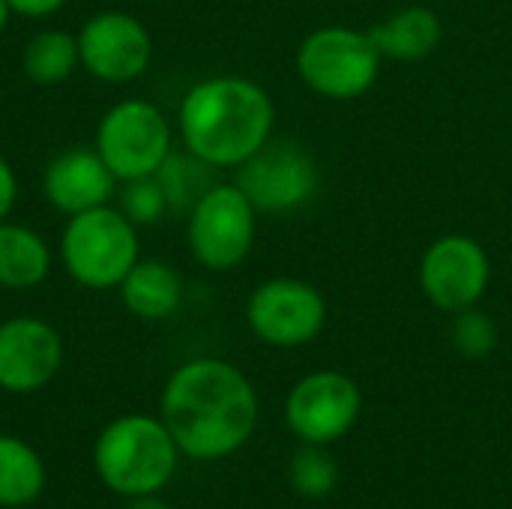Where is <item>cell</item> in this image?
<instances>
[{
	"mask_svg": "<svg viewBox=\"0 0 512 509\" xmlns=\"http://www.w3.org/2000/svg\"><path fill=\"white\" fill-rule=\"evenodd\" d=\"M183 276L159 258H138L120 282L123 306L141 321H165L183 303Z\"/></svg>",
	"mask_w": 512,
	"mask_h": 509,
	"instance_id": "2e32d148",
	"label": "cell"
},
{
	"mask_svg": "<svg viewBox=\"0 0 512 509\" xmlns=\"http://www.w3.org/2000/svg\"><path fill=\"white\" fill-rule=\"evenodd\" d=\"M120 180L111 174L96 147H69L57 153L42 171V192L63 216H78L111 204Z\"/></svg>",
	"mask_w": 512,
	"mask_h": 509,
	"instance_id": "5bb4252c",
	"label": "cell"
},
{
	"mask_svg": "<svg viewBox=\"0 0 512 509\" xmlns=\"http://www.w3.org/2000/svg\"><path fill=\"white\" fill-rule=\"evenodd\" d=\"M273 126V96L258 81L234 72L195 81L177 108L183 150L210 168H240L273 138Z\"/></svg>",
	"mask_w": 512,
	"mask_h": 509,
	"instance_id": "7a4b0ae2",
	"label": "cell"
},
{
	"mask_svg": "<svg viewBox=\"0 0 512 509\" xmlns=\"http://www.w3.org/2000/svg\"><path fill=\"white\" fill-rule=\"evenodd\" d=\"M288 483L300 498L309 501H321L327 495L336 492L339 486V465L336 459L327 453V447L318 444H306L291 456L288 465Z\"/></svg>",
	"mask_w": 512,
	"mask_h": 509,
	"instance_id": "44dd1931",
	"label": "cell"
},
{
	"mask_svg": "<svg viewBox=\"0 0 512 509\" xmlns=\"http://www.w3.org/2000/svg\"><path fill=\"white\" fill-rule=\"evenodd\" d=\"M294 66L312 93L333 102H348L366 96L378 84L384 57L369 30L324 24L300 39Z\"/></svg>",
	"mask_w": 512,
	"mask_h": 509,
	"instance_id": "5b68a950",
	"label": "cell"
},
{
	"mask_svg": "<svg viewBox=\"0 0 512 509\" xmlns=\"http://www.w3.org/2000/svg\"><path fill=\"white\" fill-rule=\"evenodd\" d=\"M258 210L237 183H213L186 219V243L192 258L213 273L237 270L255 246Z\"/></svg>",
	"mask_w": 512,
	"mask_h": 509,
	"instance_id": "8992f818",
	"label": "cell"
},
{
	"mask_svg": "<svg viewBox=\"0 0 512 509\" xmlns=\"http://www.w3.org/2000/svg\"><path fill=\"white\" fill-rule=\"evenodd\" d=\"M126 509H171L162 498L156 495H141V498H129V507Z\"/></svg>",
	"mask_w": 512,
	"mask_h": 509,
	"instance_id": "484cf974",
	"label": "cell"
},
{
	"mask_svg": "<svg viewBox=\"0 0 512 509\" xmlns=\"http://www.w3.org/2000/svg\"><path fill=\"white\" fill-rule=\"evenodd\" d=\"M51 249L27 225L0 222V288L27 291L48 279Z\"/></svg>",
	"mask_w": 512,
	"mask_h": 509,
	"instance_id": "e0dca14e",
	"label": "cell"
},
{
	"mask_svg": "<svg viewBox=\"0 0 512 509\" xmlns=\"http://www.w3.org/2000/svg\"><path fill=\"white\" fill-rule=\"evenodd\" d=\"M210 168L207 162H201L198 156H192L189 150L186 153H171L165 159V165L156 171L165 195H168V207L171 210H186L213 186V177H210Z\"/></svg>",
	"mask_w": 512,
	"mask_h": 509,
	"instance_id": "ffe728a7",
	"label": "cell"
},
{
	"mask_svg": "<svg viewBox=\"0 0 512 509\" xmlns=\"http://www.w3.org/2000/svg\"><path fill=\"white\" fill-rule=\"evenodd\" d=\"M327 297L306 279L276 276L261 282L246 300V324L270 348L312 345L327 327Z\"/></svg>",
	"mask_w": 512,
	"mask_h": 509,
	"instance_id": "9c48e42d",
	"label": "cell"
},
{
	"mask_svg": "<svg viewBox=\"0 0 512 509\" xmlns=\"http://www.w3.org/2000/svg\"><path fill=\"white\" fill-rule=\"evenodd\" d=\"M21 66L33 84L42 87L63 84L75 72V66H81L78 39L66 30H39L27 39Z\"/></svg>",
	"mask_w": 512,
	"mask_h": 509,
	"instance_id": "d6986e66",
	"label": "cell"
},
{
	"mask_svg": "<svg viewBox=\"0 0 512 509\" xmlns=\"http://www.w3.org/2000/svg\"><path fill=\"white\" fill-rule=\"evenodd\" d=\"M12 15L21 18H48L54 12H60L69 0H6Z\"/></svg>",
	"mask_w": 512,
	"mask_h": 509,
	"instance_id": "d4e9b609",
	"label": "cell"
},
{
	"mask_svg": "<svg viewBox=\"0 0 512 509\" xmlns=\"http://www.w3.org/2000/svg\"><path fill=\"white\" fill-rule=\"evenodd\" d=\"M75 39L81 66L105 84L135 81L153 60V36L144 21L129 12H96L81 24Z\"/></svg>",
	"mask_w": 512,
	"mask_h": 509,
	"instance_id": "7c38bea8",
	"label": "cell"
},
{
	"mask_svg": "<svg viewBox=\"0 0 512 509\" xmlns=\"http://www.w3.org/2000/svg\"><path fill=\"white\" fill-rule=\"evenodd\" d=\"M15 198H18V177L12 171V165L6 162V156H0V222L9 219Z\"/></svg>",
	"mask_w": 512,
	"mask_h": 509,
	"instance_id": "cb8c5ba5",
	"label": "cell"
},
{
	"mask_svg": "<svg viewBox=\"0 0 512 509\" xmlns=\"http://www.w3.org/2000/svg\"><path fill=\"white\" fill-rule=\"evenodd\" d=\"M258 393L228 360L195 357L171 372L162 387L159 417L180 456L219 462L249 444L258 426Z\"/></svg>",
	"mask_w": 512,
	"mask_h": 509,
	"instance_id": "6da1fadb",
	"label": "cell"
},
{
	"mask_svg": "<svg viewBox=\"0 0 512 509\" xmlns=\"http://www.w3.org/2000/svg\"><path fill=\"white\" fill-rule=\"evenodd\" d=\"M360 411L357 381L336 369L303 375L285 396V423L303 444H336L357 426Z\"/></svg>",
	"mask_w": 512,
	"mask_h": 509,
	"instance_id": "8fae6325",
	"label": "cell"
},
{
	"mask_svg": "<svg viewBox=\"0 0 512 509\" xmlns=\"http://www.w3.org/2000/svg\"><path fill=\"white\" fill-rule=\"evenodd\" d=\"M63 363L60 333L30 315L0 321V390L27 396L54 381Z\"/></svg>",
	"mask_w": 512,
	"mask_h": 509,
	"instance_id": "4fadbf2b",
	"label": "cell"
},
{
	"mask_svg": "<svg viewBox=\"0 0 512 509\" xmlns=\"http://www.w3.org/2000/svg\"><path fill=\"white\" fill-rule=\"evenodd\" d=\"M372 42L384 60L393 63H420L432 57L444 39V21L432 6L414 3L402 6L369 27Z\"/></svg>",
	"mask_w": 512,
	"mask_h": 509,
	"instance_id": "9a60e30c",
	"label": "cell"
},
{
	"mask_svg": "<svg viewBox=\"0 0 512 509\" xmlns=\"http://www.w3.org/2000/svg\"><path fill=\"white\" fill-rule=\"evenodd\" d=\"M9 18H12V9H9V3H6V0H0V33L6 30Z\"/></svg>",
	"mask_w": 512,
	"mask_h": 509,
	"instance_id": "4316f807",
	"label": "cell"
},
{
	"mask_svg": "<svg viewBox=\"0 0 512 509\" xmlns=\"http://www.w3.org/2000/svg\"><path fill=\"white\" fill-rule=\"evenodd\" d=\"M60 264L63 270L90 291L120 288L126 273L141 258L138 228L120 213V207H93L69 216L60 231Z\"/></svg>",
	"mask_w": 512,
	"mask_h": 509,
	"instance_id": "277c9868",
	"label": "cell"
},
{
	"mask_svg": "<svg viewBox=\"0 0 512 509\" xmlns=\"http://www.w3.org/2000/svg\"><path fill=\"white\" fill-rule=\"evenodd\" d=\"M93 147L111 174L126 183L153 177L165 165L174 153V129L159 105L147 99H123L102 114Z\"/></svg>",
	"mask_w": 512,
	"mask_h": 509,
	"instance_id": "52a82bcc",
	"label": "cell"
},
{
	"mask_svg": "<svg viewBox=\"0 0 512 509\" xmlns=\"http://www.w3.org/2000/svg\"><path fill=\"white\" fill-rule=\"evenodd\" d=\"M45 492L42 456L15 435H0V507L21 509Z\"/></svg>",
	"mask_w": 512,
	"mask_h": 509,
	"instance_id": "ac0fdd59",
	"label": "cell"
},
{
	"mask_svg": "<svg viewBox=\"0 0 512 509\" xmlns=\"http://www.w3.org/2000/svg\"><path fill=\"white\" fill-rule=\"evenodd\" d=\"M180 450L162 423L150 414H123L111 420L93 444V468L105 489L123 498L159 495L177 471Z\"/></svg>",
	"mask_w": 512,
	"mask_h": 509,
	"instance_id": "3957f363",
	"label": "cell"
},
{
	"mask_svg": "<svg viewBox=\"0 0 512 509\" xmlns=\"http://www.w3.org/2000/svg\"><path fill=\"white\" fill-rule=\"evenodd\" d=\"M498 324L489 312H483L480 306L465 309L459 315H453V327H450V342L453 348L468 357V360H486L495 348H498Z\"/></svg>",
	"mask_w": 512,
	"mask_h": 509,
	"instance_id": "603a6c76",
	"label": "cell"
},
{
	"mask_svg": "<svg viewBox=\"0 0 512 509\" xmlns=\"http://www.w3.org/2000/svg\"><path fill=\"white\" fill-rule=\"evenodd\" d=\"M234 171V183L243 189L258 213H297L312 204L321 189L318 159L291 138H270Z\"/></svg>",
	"mask_w": 512,
	"mask_h": 509,
	"instance_id": "ba28073f",
	"label": "cell"
},
{
	"mask_svg": "<svg viewBox=\"0 0 512 509\" xmlns=\"http://www.w3.org/2000/svg\"><path fill=\"white\" fill-rule=\"evenodd\" d=\"M417 282L438 312L459 315L483 303L492 285V258L477 237L444 234L423 252Z\"/></svg>",
	"mask_w": 512,
	"mask_h": 509,
	"instance_id": "30bf717a",
	"label": "cell"
},
{
	"mask_svg": "<svg viewBox=\"0 0 512 509\" xmlns=\"http://www.w3.org/2000/svg\"><path fill=\"white\" fill-rule=\"evenodd\" d=\"M117 207L120 213L135 225V228H147L156 225L171 207H168V195L159 183V177H138V180H126L120 183L117 192Z\"/></svg>",
	"mask_w": 512,
	"mask_h": 509,
	"instance_id": "7402d4cb",
	"label": "cell"
}]
</instances>
